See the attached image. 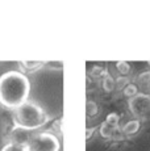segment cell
Wrapping results in <instances>:
<instances>
[{
  "instance_id": "cell-1",
  "label": "cell",
  "mask_w": 150,
  "mask_h": 151,
  "mask_svg": "<svg viewBox=\"0 0 150 151\" xmlns=\"http://www.w3.org/2000/svg\"><path fill=\"white\" fill-rule=\"evenodd\" d=\"M30 82L22 71L12 70L0 76V104L15 110L29 100Z\"/></svg>"
},
{
  "instance_id": "cell-2",
  "label": "cell",
  "mask_w": 150,
  "mask_h": 151,
  "mask_svg": "<svg viewBox=\"0 0 150 151\" xmlns=\"http://www.w3.org/2000/svg\"><path fill=\"white\" fill-rule=\"evenodd\" d=\"M48 112L40 104L28 100L22 105L13 110V125L15 127L33 132L44 127L49 122Z\"/></svg>"
},
{
  "instance_id": "cell-3",
  "label": "cell",
  "mask_w": 150,
  "mask_h": 151,
  "mask_svg": "<svg viewBox=\"0 0 150 151\" xmlns=\"http://www.w3.org/2000/svg\"><path fill=\"white\" fill-rule=\"evenodd\" d=\"M27 151H59L61 142L58 135L50 132H38L30 134L25 143Z\"/></svg>"
},
{
  "instance_id": "cell-4",
  "label": "cell",
  "mask_w": 150,
  "mask_h": 151,
  "mask_svg": "<svg viewBox=\"0 0 150 151\" xmlns=\"http://www.w3.org/2000/svg\"><path fill=\"white\" fill-rule=\"evenodd\" d=\"M128 108L134 118L140 120L150 112V95L145 92H138V95L128 100Z\"/></svg>"
},
{
  "instance_id": "cell-5",
  "label": "cell",
  "mask_w": 150,
  "mask_h": 151,
  "mask_svg": "<svg viewBox=\"0 0 150 151\" xmlns=\"http://www.w3.org/2000/svg\"><path fill=\"white\" fill-rule=\"evenodd\" d=\"M119 130H121V126L112 127V126H109L105 121H103V122L97 126V132H99L100 137H102L103 139H107V141H112V139H115L116 132H119Z\"/></svg>"
},
{
  "instance_id": "cell-6",
  "label": "cell",
  "mask_w": 150,
  "mask_h": 151,
  "mask_svg": "<svg viewBox=\"0 0 150 151\" xmlns=\"http://www.w3.org/2000/svg\"><path fill=\"white\" fill-rule=\"evenodd\" d=\"M141 129V121L138 118H133V120H129L128 122H125L121 126V132H123L124 135L126 137H131V135H134L140 132Z\"/></svg>"
},
{
  "instance_id": "cell-7",
  "label": "cell",
  "mask_w": 150,
  "mask_h": 151,
  "mask_svg": "<svg viewBox=\"0 0 150 151\" xmlns=\"http://www.w3.org/2000/svg\"><path fill=\"white\" fill-rule=\"evenodd\" d=\"M45 65V62L42 60H21L20 62V67H21V71L24 72H32V71H36L40 67Z\"/></svg>"
},
{
  "instance_id": "cell-8",
  "label": "cell",
  "mask_w": 150,
  "mask_h": 151,
  "mask_svg": "<svg viewBox=\"0 0 150 151\" xmlns=\"http://www.w3.org/2000/svg\"><path fill=\"white\" fill-rule=\"evenodd\" d=\"M100 84H102L103 91L107 92V93H111V92L116 91V82H115V78L112 76L111 74H107L102 80H100Z\"/></svg>"
},
{
  "instance_id": "cell-9",
  "label": "cell",
  "mask_w": 150,
  "mask_h": 151,
  "mask_svg": "<svg viewBox=\"0 0 150 151\" xmlns=\"http://www.w3.org/2000/svg\"><path fill=\"white\" fill-rule=\"evenodd\" d=\"M107 74H109V71L105 67L100 66V65H94L90 68V71H88V75H90L91 78H94V79H96V80H102Z\"/></svg>"
},
{
  "instance_id": "cell-10",
  "label": "cell",
  "mask_w": 150,
  "mask_h": 151,
  "mask_svg": "<svg viewBox=\"0 0 150 151\" xmlns=\"http://www.w3.org/2000/svg\"><path fill=\"white\" fill-rule=\"evenodd\" d=\"M86 114L88 118L96 117L99 114V104L94 100H87L86 101Z\"/></svg>"
},
{
  "instance_id": "cell-11",
  "label": "cell",
  "mask_w": 150,
  "mask_h": 151,
  "mask_svg": "<svg viewBox=\"0 0 150 151\" xmlns=\"http://www.w3.org/2000/svg\"><path fill=\"white\" fill-rule=\"evenodd\" d=\"M115 67H116L117 72L120 75H123V76H129V74L132 71V65L129 62H126V60H117Z\"/></svg>"
},
{
  "instance_id": "cell-12",
  "label": "cell",
  "mask_w": 150,
  "mask_h": 151,
  "mask_svg": "<svg viewBox=\"0 0 150 151\" xmlns=\"http://www.w3.org/2000/svg\"><path fill=\"white\" fill-rule=\"evenodd\" d=\"M121 92H123L124 97L128 99V100H131V99H133L136 95H138V92L140 91H138V86L136 83H129Z\"/></svg>"
},
{
  "instance_id": "cell-13",
  "label": "cell",
  "mask_w": 150,
  "mask_h": 151,
  "mask_svg": "<svg viewBox=\"0 0 150 151\" xmlns=\"http://www.w3.org/2000/svg\"><path fill=\"white\" fill-rule=\"evenodd\" d=\"M105 122L112 127H119L120 126V114L117 112H111L107 114L105 117Z\"/></svg>"
},
{
  "instance_id": "cell-14",
  "label": "cell",
  "mask_w": 150,
  "mask_h": 151,
  "mask_svg": "<svg viewBox=\"0 0 150 151\" xmlns=\"http://www.w3.org/2000/svg\"><path fill=\"white\" fill-rule=\"evenodd\" d=\"M115 82H116V89L117 91H123L129 83H132L131 79H129V76H123V75H119V76L115 79Z\"/></svg>"
},
{
  "instance_id": "cell-15",
  "label": "cell",
  "mask_w": 150,
  "mask_h": 151,
  "mask_svg": "<svg viewBox=\"0 0 150 151\" xmlns=\"http://www.w3.org/2000/svg\"><path fill=\"white\" fill-rule=\"evenodd\" d=\"M137 83L138 86H149L150 84V70H148V71H142L141 74H138L137 76Z\"/></svg>"
},
{
  "instance_id": "cell-16",
  "label": "cell",
  "mask_w": 150,
  "mask_h": 151,
  "mask_svg": "<svg viewBox=\"0 0 150 151\" xmlns=\"http://www.w3.org/2000/svg\"><path fill=\"white\" fill-rule=\"evenodd\" d=\"M1 151H27V147H25V145L15 143V142H8L1 149Z\"/></svg>"
},
{
  "instance_id": "cell-17",
  "label": "cell",
  "mask_w": 150,
  "mask_h": 151,
  "mask_svg": "<svg viewBox=\"0 0 150 151\" xmlns=\"http://www.w3.org/2000/svg\"><path fill=\"white\" fill-rule=\"evenodd\" d=\"M62 117H59V118H57V120H54V122H53V130H54V134H58L61 135L62 134Z\"/></svg>"
},
{
  "instance_id": "cell-18",
  "label": "cell",
  "mask_w": 150,
  "mask_h": 151,
  "mask_svg": "<svg viewBox=\"0 0 150 151\" xmlns=\"http://www.w3.org/2000/svg\"><path fill=\"white\" fill-rule=\"evenodd\" d=\"M97 132V126H90V127H86V141H90L94 135V133Z\"/></svg>"
},
{
  "instance_id": "cell-19",
  "label": "cell",
  "mask_w": 150,
  "mask_h": 151,
  "mask_svg": "<svg viewBox=\"0 0 150 151\" xmlns=\"http://www.w3.org/2000/svg\"><path fill=\"white\" fill-rule=\"evenodd\" d=\"M146 63H148V66H149V67H150V60H148V62H146Z\"/></svg>"
},
{
  "instance_id": "cell-20",
  "label": "cell",
  "mask_w": 150,
  "mask_h": 151,
  "mask_svg": "<svg viewBox=\"0 0 150 151\" xmlns=\"http://www.w3.org/2000/svg\"><path fill=\"white\" fill-rule=\"evenodd\" d=\"M149 88H150V84H149Z\"/></svg>"
}]
</instances>
